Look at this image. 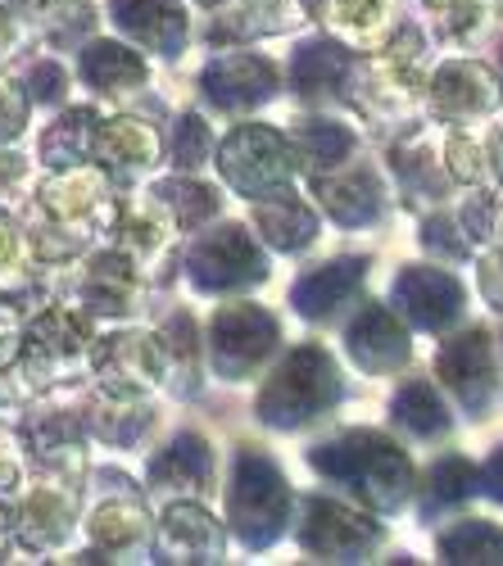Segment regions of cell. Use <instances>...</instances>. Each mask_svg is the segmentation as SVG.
Wrapping results in <instances>:
<instances>
[{"label": "cell", "mask_w": 503, "mask_h": 566, "mask_svg": "<svg viewBox=\"0 0 503 566\" xmlns=\"http://www.w3.org/2000/svg\"><path fill=\"white\" fill-rule=\"evenodd\" d=\"M10 36H14V28H10L6 10H0V55H6V45H10Z\"/></svg>", "instance_id": "obj_49"}, {"label": "cell", "mask_w": 503, "mask_h": 566, "mask_svg": "<svg viewBox=\"0 0 503 566\" xmlns=\"http://www.w3.org/2000/svg\"><path fill=\"white\" fill-rule=\"evenodd\" d=\"M86 332H82V322L64 308H51V313H41L32 322V336H28V349L41 354V358H73L82 349Z\"/></svg>", "instance_id": "obj_28"}, {"label": "cell", "mask_w": 503, "mask_h": 566, "mask_svg": "<svg viewBox=\"0 0 503 566\" xmlns=\"http://www.w3.org/2000/svg\"><path fill=\"white\" fill-rule=\"evenodd\" d=\"M91 535H96L109 553H118V548H132L136 539L146 535V512L136 507L132 499H118V503H105L101 512H96V522H91Z\"/></svg>", "instance_id": "obj_31"}, {"label": "cell", "mask_w": 503, "mask_h": 566, "mask_svg": "<svg viewBox=\"0 0 503 566\" xmlns=\"http://www.w3.org/2000/svg\"><path fill=\"white\" fill-rule=\"evenodd\" d=\"M395 308L422 332H444L463 313V286L444 268H404L395 276Z\"/></svg>", "instance_id": "obj_9"}, {"label": "cell", "mask_w": 503, "mask_h": 566, "mask_svg": "<svg viewBox=\"0 0 503 566\" xmlns=\"http://www.w3.org/2000/svg\"><path fill=\"white\" fill-rule=\"evenodd\" d=\"M463 227H468V241H490L499 231V200L490 191H476L463 209Z\"/></svg>", "instance_id": "obj_40"}, {"label": "cell", "mask_w": 503, "mask_h": 566, "mask_svg": "<svg viewBox=\"0 0 503 566\" xmlns=\"http://www.w3.org/2000/svg\"><path fill=\"white\" fill-rule=\"evenodd\" d=\"M395 421L408 427L413 436H440L449 427V412H444V403H440L431 381H408L395 395Z\"/></svg>", "instance_id": "obj_26"}, {"label": "cell", "mask_w": 503, "mask_h": 566, "mask_svg": "<svg viewBox=\"0 0 503 566\" xmlns=\"http://www.w3.org/2000/svg\"><path fill=\"white\" fill-rule=\"evenodd\" d=\"M363 272H368V263H363V259H336V263H327V268L308 272L300 286H295V308H300L304 317H327V313H336L340 304H349V300L358 295Z\"/></svg>", "instance_id": "obj_17"}, {"label": "cell", "mask_w": 503, "mask_h": 566, "mask_svg": "<svg viewBox=\"0 0 503 566\" xmlns=\"http://www.w3.org/2000/svg\"><path fill=\"white\" fill-rule=\"evenodd\" d=\"M436 371H440V381L459 395V403L468 412H485L490 408L499 376H494V345H490V336L481 332V326L444 340L440 354H436Z\"/></svg>", "instance_id": "obj_8"}, {"label": "cell", "mask_w": 503, "mask_h": 566, "mask_svg": "<svg viewBox=\"0 0 503 566\" xmlns=\"http://www.w3.org/2000/svg\"><path fill=\"white\" fill-rule=\"evenodd\" d=\"M268 276V259L254 245V235L237 222L213 227L191 250V281L200 291H245Z\"/></svg>", "instance_id": "obj_6"}, {"label": "cell", "mask_w": 503, "mask_h": 566, "mask_svg": "<svg viewBox=\"0 0 503 566\" xmlns=\"http://www.w3.org/2000/svg\"><path fill=\"white\" fill-rule=\"evenodd\" d=\"M19 127H23V101L14 96L10 86H0V140L19 136Z\"/></svg>", "instance_id": "obj_44"}, {"label": "cell", "mask_w": 503, "mask_h": 566, "mask_svg": "<svg viewBox=\"0 0 503 566\" xmlns=\"http://www.w3.org/2000/svg\"><path fill=\"white\" fill-rule=\"evenodd\" d=\"M96 155L114 168H142L155 159V132L136 118H114L96 132Z\"/></svg>", "instance_id": "obj_24"}, {"label": "cell", "mask_w": 503, "mask_h": 566, "mask_svg": "<svg viewBox=\"0 0 503 566\" xmlns=\"http://www.w3.org/2000/svg\"><path fill=\"white\" fill-rule=\"evenodd\" d=\"M19 6H28L32 14H45V10H51V6H55V0H19Z\"/></svg>", "instance_id": "obj_50"}, {"label": "cell", "mask_w": 503, "mask_h": 566, "mask_svg": "<svg viewBox=\"0 0 503 566\" xmlns=\"http://www.w3.org/2000/svg\"><path fill=\"white\" fill-rule=\"evenodd\" d=\"M449 172L459 181H485L490 177V159H485V146L472 136H453L449 140Z\"/></svg>", "instance_id": "obj_39"}, {"label": "cell", "mask_w": 503, "mask_h": 566, "mask_svg": "<svg viewBox=\"0 0 503 566\" xmlns=\"http://www.w3.org/2000/svg\"><path fill=\"white\" fill-rule=\"evenodd\" d=\"M313 467L323 471L327 481L354 490L377 512H395L408 499V490H413V467H408V458L399 453L395 440H386L377 431H354V436L323 444L313 453Z\"/></svg>", "instance_id": "obj_1"}, {"label": "cell", "mask_w": 503, "mask_h": 566, "mask_svg": "<svg viewBox=\"0 0 503 566\" xmlns=\"http://www.w3.org/2000/svg\"><path fill=\"white\" fill-rule=\"evenodd\" d=\"M0 526H6V516H0Z\"/></svg>", "instance_id": "obj_52"}, {"label": "cell", "mask_w": 503, "mask_h": 566, "mask_svg": "<svg viewBox=\"0 0 503 566\" xmlns=\"http://www.w3.org/2000/svg\"><path fill=\"white\" fill-rule=\"evenodd\" d=\"M427 6L449 41H476L485 28H494V0H427Z\"/></svg>", "instance_id": "obj_30"}, {"label": "cell", "mask_w": 503, "mask_h": 566, "mask_svg": "<svg viewBox=\"0 0 503 566\" xmlns=\"http://www.w3.org/2000/svg\"><path fill=\"white\" fill-rule=\"evenodd\" d=\"M327 19L358 41H373L386 19H390V0H327Z\"/></svg>", "instance_id": "obj_33"}, {"label": "cell", "mask_w": 503, "mask_h": 566, "mask_svg": "<svg viewBox=\"0 0 503 566\" xmlns=\"http://www.w3.org/2000/svg\"><path fill=\"white\" fill-rule=\"evenodd\" d=\"M205 96L218 109H254L277 96V69L263 55H222L205 69Z\"/></svg>", "instance_id": "obj_11"}, {"label": "cell", "mask_w": 503, "mask_h": 566, "mask_svg": "<svg viewBox=\"0 0 503 566\" xmlns=\"http://www.w3.org/2000/svg\"><path fill=\"white\" fill-rule=\"evenodd\" d=\"M354 73V55L336 41H308L295 51V64H291V82L304 101H327L349 82Z\"/></svg>", "instance_id": "obj_16"}, {"label": "cell", "mask_w": 503, "mask_h": 566, "mask_svg": "<svg viewBox=\"0 0 503 566\" xmlns=\"http://www.w3.org/2000/svg\"><path fill=\"white\" fill-rule=\"evenodd\" d=\"M476 481L485 485V494H490V499H499V503H503V449H499V453L485 462V471H481Z\"/></svg>", "instance_id": "obj_45"}, {"label": "cell", "mask_w": 503, "mask_h": 566, "mask_svg": "<svg viewBox=\"0 0 503 566\" xmlns=\"http://www.w3.org/2000/svg\"><path fill=\"white\" fill-rule=\"evenodd\" d=\"M14 250H19V235H14V227H10L6 218H0V268L14 259Z\"/></svg>", "instance_id": "obj_47"}, {"label": "cell", "mask_w": 503, "mask_h": 566, "mask_svg": "<svg viewBox=\"0 0 503 566\" xmlns=\"http://www.w3.org/2000/svg\"><path fill=\"white\" fill-rule=\"evenodd\" d=\"M172 155H177V164H181V168H200V164H209V155H213V136H209V127H205V118H200V114L177 118Z\"/></svg>", "instance_id": "obj_38"}, {"label": "cell", "mask_w": 503, "mask_h": 566, "mask_svg": "<svg viewBox=\"0 0 503 566\" xmlns=\"http://www.w3.org/2000/svg\"><path fill=\"white\" fill-rule=\"evenodd\" d=\"M218 168L227 177V186H237L250 200H268L291 191V172H295V155L291 140L282 132H272L263 123H245L222 140L218 150Z\"/></svg>", "instance_id": "obj_3"}, {"label": "cell", "mask_w": 503, "mask_h": 566, "mask_svg": "<svg viewBox=\"0 0 503 566\" xmlns=\"http://www.w3.org/2000/svg\"><path fill=\"white\" fill-rule=\"evenodd\" d=\"M431 105L436 114L463 123V118H481L499 105V73L490 64H476V60H453V64H440L431 73Z\"/></svg>", "instance_id": "obj_10"}, {"label": "cell", "mask_w": 503, "mask_h": 566, "mask_svg": "<svg viewBox=\"0 0 503 566\" xmlns=\"http://www.w3.org/2000/svg\"><path fill=\"white\" fill-rule=\"evenodd\" d=\"M159 196H164V205L177 213L181 227H200V222H209L213 209H218L213 191H209V186H196V181H159Z\"/></svg>", "instance_id": "obj_34"}, {"label": "cell", "mask_w": 503, "mask_h": 566, "mask_svg": "<svg viewBox=\"0 0 503 566\" xmlns=\"http://www.w3.org/2000/svg\"><path fill=\"white\" fill-rule=\"evenodd\" d=\"M472 490H476L472 462H468V458H444V462L431 467L427 490H422V507L436 512V507H449V503H463Z\"/></svg>", "instance_id": "obj_32"}, {"label": "cell", "mask_w": 503, "mask_h": 566, "mask_svg": "<svg viewBox=\"0 0 503 566\" xmlns=\"http://www.w3.org/2000/svg\"><path fill=\"white\" fill-rule=\"evenodd\" d=\"M340 399V371L336 358L323 345L295 349L277 371L268 376V386L259 395V417L268 427H304V421L323 417Z\"/></svg>", "instance_id": "obj_2"}, {"label": "cell", "mask_w": 503, "mask_h": 566, "mask_svg": "<svg viewBox=\"0 0 503 566\" xmlns=\"http://www.w3.org/2000/svg\"><path fill=\"white\" fill-rule=\"evenodd\" d=\"M254 227L263 231V241L272 250H304L317 235V218L304 200H295L291 191L254 200Z\"/></svg>", "instance_id": "obj_18"}, {"label": "cell", "mask_w": 503, "mask_h": 566, "mask_svg": "<svg viewBox=\"0 0 503 566\" xmlns=\"http://www.w3.org/2000/svg\"><path fill=\"white\" fill-rule=\"evenodd\" d=\"M159 553L168 562H218L222 557V531L196 503H172L159 531Z\"/></svg>", "instance_id": "obj_14"}, {"label": "cell", "mask_w": 503, "mask_h": 566, "mask_svg": "<svg viewBox=\"0 0 503 566\" xmlns=\"http://www.w3.org/2000/svg\"><path fill=\"white\" fill-rule=\"evenodd\" d=\"M155 490H209V476H213V453L200 436H181L172 440V449L155 462Z\"/></svg>", "instance_id": "obj_20"}, {"label": "cell", "mask_w": 503, "mask_h": 566, "mask_svg": "<svg viewBox=\"0 0 503 566\" xmlns=\"http://www.w3.org/2000/svg\"><path fill=\"white\" fill-rule=\"evenodd\" d=\"M317 200H323V209H327L336 222H345V227L373 222V218L381 213V205H386L377 172L363 168V164H354V168H345V172H332V177L317 172Z\"/></svg>", "instance_id": "obj_13"}, {"label": "cell", "mask_w": 503, "mask_h": 566, "mask_svg": "<svg viewBox=\"0 0 503 566\" xmlns=\"http://www.w3.org/2000/svg\"><path fill=\"white\" fill-rule=\"evenodd\" d=\"M101 367H105V381L114 376L118 395H136V390H146V386L159 381L164 349H159L150 336H118V340H109Z\"/></svg>", "instance_id": "obj_19"}, {"label": "cell", "mask_w": 503, "mask_h": 566, "mask_svg": "<svg viewBox=\"0 0 503 566\" xmlns=\"http://www.w3.org/2000/svg\"><path fill=\"white\" fill-rule=\"evenodd\" d=\"M300 544L313 557H327V562H358L381 544V526L345 503L308 499L304 522H300Z\"/></svg>", "instance_id": "obj_7"}, {"label": "cell", "mask_w": 503, "mask_h": 566, "mask_svg": "<svg viewBox=\"0 0 503 566\" xmlns=\"http://www.w3.org/2000/svg\"><path fill=\"white\" fill-rule=\"evenodd\" d=\"M86 136H91V109H77L69 118H60L51 132H45V159L55 168L77 164L86 155Z\"/></svg>", "instance_id": "obj_35"}, {"label": "cell", "mask_w": 503, "mask_h": 566, "mask_svg": "<svg viewBox=\"0 0 503 566\" xmlns=\"http://www.w3.org/2000/svg\"><path fill=\"white\" fill-rule=\"evenodd\" d=\"M114 19L142 45L159 55H177L187 41V14L177 0H114Z\"/></svg>", "instance_id": "obj_15"}, {"label": "cell", "mask_w": 503, "mask_h": 566, "mask_svg": "<svg viewBox=\"0 0 503 566\" xmlns=\"http://www.w3.org/2000/svg\"><path fill=\"white\" fill-rule=\"evenodd\" d=\"M349 358L373 376L399 371L408 363V332L399 317L381 304H363V313L349 322Z\"/></svg>", "instance_id": "obj_12"}, {"label": "cell", "mask_w": 503, "mask_h": 566, "mask_svg": "<svg viewBox=\"0 0 503 566\" xmlns=\"http://www.w3.org/2000/svg\"><path fill=\"white\" fill-rule=\"evenodd\" d=\"M286 140H291L295 164L308 168L313 177L340 168V164L354 155V132L340 127V123H304V127H295V136H286Z\"/></svg>", "instance_id": "obj_21"}, {"label": "cell", "mask_w": 503, "mask_h": 566, "mask_svg": "<svg viewBox=\"0 0 503 566\" xmlns=\"http://www.w3.org/2000/svg\"><path fill=\"white\" fill-rule=\"evenodd\" d=\"M200 6H222V0H200Z\"/></svg>", "instance_id": "obj_51"}, {"label": "cell", "mask_w": 503, "mask_h": 566, "mask_svg": "<svg viewBox=\"0 0 503 566\" xmlns=\"http://www.w3.org/2000/svg\"><path fill=\"white\" fill-rule=\"evenodd\" d=\"M395 172H399V181L408 186V196L413 200H436L440 196V181H436V155H427V150H418V146H399L395 150Z\"/></svg>", "instance_id": "obj_37"}, {"label": "cell", "mask_w": 503, "mask_h": 566, "mask_svg": "<svg viewBox=\"0 0 503 566\" xmlns=\"http://www.w3.org/2000/svg\"><path fill=\"white\" fill-rule=\"evenodd\" d=\"M227 507H232V526L241 544L268 548L291 522V490L282 481V471L263 453H241L232 476V503Z\"/></svg>", "instance_id": "obj_4"}, {"label": "cell", "mask_w": 503, "mask_h": 566, "mask_svg": "<svg viewBox=\"0 0 503 566\" xmlns=\"http://www.w3.org/2000/svg\"><path fill=\"white\" fill-rule=\"evenodd\" d=\"M272 345H277V322H272V313H263L254 304H227L213 313L209 349H213V367L227 381H245L272 354Z\"/></svg>", "instance_id": "obj_5"}, {"label": "cell", "mask_w": 503, "mask_h": 566, "mask_svg": "<svg viewBox=\"0 0 503 566\" xmlns=\"http://www.w3.org/2000/svg\"><path fill=\"white\" fill-rule=\"evenodd\" d=\"M422 245L436 250L440 259H463L468 254V231H453L449 218H431L422 231Z\"/></svg>", "instance_id": "obj_41"}, {"label": "cell", "mask_w": 503, "mask_h": 566, "mask_svg": "<svg viewBox=\"0 0 503 566\" xmlns=\"http://www.w3.org/2000/svg\"><path fill=\"white\" fill-rule=\"evenodd\" d=\"M485 159H490V172L503 181V127L490 136V146H485Z\"/></svg>", "instance_id": "obj_48"}, {"label": "cell", "mask_w": 503, "mask_h": 566, "mask_svg": "<svg viewBox=\"0 0 503 566\" xmlns=\"http://www.w3.org/2000/svg\"><path fill=\"white\" fill-rule=\"evenodd\" d=\"M32 96L36 101H60L64 96V69L60 64H36L32 69Z\"/></svg>", "instance_id": "obj_42"}, {"label": "cell", "mask_w": 503, "mask_h": 566, "mask_svg": "<svg viewBox=\"0 0 503 566\" xmlns=\"http://www.w3.org/2000/svg\"><path fill=\"white\" fill-rule=\"evenodd\" d=\"M14 485H19V462H14V453H10V440L0 436V494L14 490Z\"/></svg>", "instance_id": "obj_46"}, {"label": "cell", "mask_w": 503, "mask_h": 566, "mask_svg": "<svg viewBox=\"0 0 503 566\" xmlns=\"http://www.w3.org/2000/svg\"><path fill=\"white\" fill-rule=\"evenodd\" d=\"M45 205H51L64 222H73V218H82L86 209H96L101 205V181L96 177H64V181H51L45 186Z\"/></svg>", "instance_id": "obj_36"}, {"label": "cell", "mask_w": 503, "mask_h": 566, "mask_svg": "<svg viewBox=\"0 0 503 566\" xmlns=\"http://www.w3.org/2000/svg\"><path fill=\"white\" fill-rule=\"evenodd\" d=\"M481 295H485L494 308H503V250L481 259Z\"/></svg>", "instance_id": "obj_43"}, {"label": "cell", "mask_w": 503, "mask_h": 566, "mask_svg": "<svg viewBox=\"0 0 503 566\" xmlns=\"http://www.w3.org/2000/svg\"><path fill=\"white\" fill-rule=\"evenodd\" d=\"M440 557L459 566H503V531L494 522H459L440 535Z\"/></svg>", "instance_id": "obj_23"}, {"label": "cell", "mask_w": 503, "mask_h": 566, "mask_svg": "<svg viewBox=\"0 0 503 566\" xmlns=\"http://www.w3.org/2000/svg\"><path fill=\"white\" fill-rule=\"evenodd\" d=\"M82 77L96 91H132V86L146 82V60L136 51H127V45L101 41L82 55Z\"/></svg>", "instance_id": "obj_22"}, {"label": "cell", "mask_w": 503, "mask_h": 566, "mask_svg": "<svg viewBox=\"0 0 503 566\" xmlns=\"http://www.w3.org/2000/svg\"><path fill=\"white\" fill-rule=\"evenodd\" d=\"M69 535V499L41 490L28 507H23V544L28 548H51Z\"/></svg>", "instance_id": "obj_29"}, {"label": "cell", "mask_w": 503, "mask_h": 566, "mask_svg": "<svg viewBox=\"0 0 503 566\" xmlns=\"http://www.w3.org/2000/svg\"><path fill=\"white\" fill-rule=\"evenodd\" d=\"M132 295H136V272H132L127 259L101 254L96 263H91V276H86L91 308H101V313H127L132 308Z\"/></svg>", "instance_id": "obj_25"}, {"label": "cell", "mask_w": 503, "mask_h": 566, "mask_svg": "<svg viewBox=\"0 0 503 566\" xmlns=\"http://www.w3.org/2000/svg\"><path fill=\"white\" fill-rule=\"evenodd\" d=\"M313 10H317V0H245L241 6V32L277 36V32L300 28L304 19H313Z\"/></svg>", "instance_id": "obj_27"}]
</instances>
